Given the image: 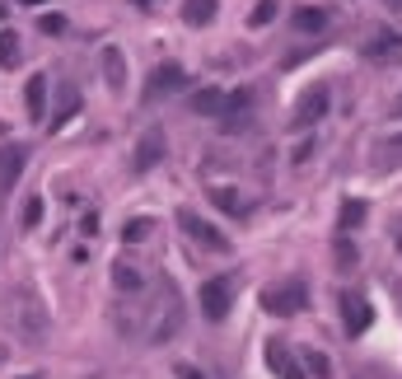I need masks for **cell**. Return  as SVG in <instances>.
<instances>
[{"mask_svg": "<svg viewBox=\"0 0 402 379\" xmlns=\"http://www.w3.org/2000/svg\"><path fill=\"white\" fill-rule=\"evenodd\" d=\"M0 324L14 328V337H19V342H28V346H38L47 337L43 304H33L23 290H5V295H0Z\"/></svg>", "mask_w": 402, "mask_h": 379, "instance_id": "1", "label": "cell"}, {"mask_svg": "<svg viewBox=\"0 0 402 379\" xmlns=\"http://www.w3.org/2000/svg\"><path fill=\"white\" fill-rule=\"evenodd\" d=\"M248 103H253V94L248 90H234V94H224V90H201L192 94V112L197 117H239V112H248Z\"/></svg>", "mask_w": 402, "mask_h": 379, "instance_id": "2", "label": "cell"}, {"mask_svg": "<svg viewBox=\"0 0 402 379\" xmlns=\"http://www.w3.org/2000/svg\"><path fill=\"white\" fill-rule=\"evenodd\" d=\"M309 304V286H304L300 277H290V281H276V286H267L262 290V309L267 314H276V319H295V314Z\"/></svg>", "mask_w": 402, "mask_h": 379, "instance_id": "3", "label": "cell"}, {"mask_svg": "<svg viewBox=\"0 0 402 379\" xmlns=\"http://www.w3.org/2000/svg\"><path fill=\"white\" fill-rule=\"evenodd\" d=\"M197 304H201V314H206L211 324L229 319V304H234V277H206L201 290H197Z\"/></svg>", "mask_w": 402, "mask_h": 379, "instance_id": "4", "label": "cell"}, {"mask_svg": "<svg viewBox=\"0 0 402 379\" xmlns=\"http://www.w3.org/2000/svg\"><path fill=\"white\" fill-rule=\"evenodd\" d=\"M178 225L188 230V239H192V244L211 248V253H229V248H234V244H229V235H220V230H215L211 220H201V215L192 211V206H183V211H178Z\"/></svg>", "mask_w": 402, "mask_h": 379, "instance_id": "5", "label": "cell"}, {"mask_svg": "<svg viewBox=\"0 0 402 379\" xmlns=\"http://www.w3.org/2000/svg\"><path fill=\"white\" fill-rule=\"evenodd\" d=\"M183 90H188V70L173 66V61H164V66H155V75H150L146 99L155 103V99H168V94H183Z\"/></svg>", "mask_w": 402, "mask_h": 379, "instance_id": "6", "label": "cell"}, {"mask_svg": "<svg viewBox=\"0 0 402 379\" xmlns=\"http://www.w3.org/2000/svg\"><path fill=\"white\" fill-rule=\"evenodd\" d=\"M327 103H332L327 85H313V90H304V94H300V103H295L290 127H313L318 117H327Z\"/></svg>", "mask_w": 402, "mask_h": 379, "instance_id": "7", "label": "cell"}, {"mask_svg": "<svg viewBox=\"0 0 402 379\" xmlns=\"http://www.w3.org/2000/svg\"><path fill=\"white\" fill-rule=\"evenodd\" d=\"M342 324H347V337H360L369 333V324H374V309H369L365 295H342Z\"/></svg>", "mask_w": 402, "mask_h": 379, "instance_id": "8", "label": "cell"}, {"mask_svg": "<svg viewBox=\"0 0 402 379\" xmlns=\"http://www.w3.org/2000/svg\"><path fill=\"white\" fill-rule=\"evenodd\" d=\"M23 169H28V150L23 145H0V192H14Z\"/></svg>", "mask_w": 402, "mask_h": 379, "instance_id": "9", "label": "cell"}, {"mask_svg": "<svg viewBox=\"0 0 402 379\" xmlns=\"http://www.w3.org/2000/svg\"><path fill=\"white\" fill-rule=\"evenodd\" d=\"M164 132H146L141 136V141H136V155H131V169L136 174H150V169L159 164V159H164Z\"/></svg>", "mask_w": 402, "mask_h": 379, "instance_id": "10", "label": "cell"}, {"mask_svg": "<svg viewBox=\"0 0 402 379\" xmlns=\"http://www.w3.org/2000/svg\"><path fill=\"white\" fill-rule=\"evenodd\" d=\"M267 365L276 379H304V365L295 361V351L286 342H267Z\"/></svg>", "mask_w": 402, "mask_h": 379, "instance_id": "11", "label": "cell"}, {"mask_svg": "<svg viewBox=\"0 0 402 379\" xmlns=\"http://www.w3.org/2000/svg\"><path fill=\"white\" fill-rule=\"evenodd\" d=\"M99 66H103L108 90L122 94V90H126V56H122V47H103V52H99Z\"/></svg>", "mask_w": 402, "mask_h": 379, "instance_id": "12", "label": "cell"}, {"mask_svg": "<svg viewBox=\"0 0 402 379\" xmlns=\"http://www.w3.org/2000/svg\"><path fill=\"white\" fill-rule=\"evenodd\" d=\"M23 108H28L33 122H43V117H47V75H33L28 85H23Z\"/></svg>", "mask_w": 402, "mask_h": 379, "instance_id": "13", "label": "cell"}, {"mask_svg": "<svg viewBox=\"0 0 402 379\" xmlns=\"http://www.w3.org/2000/svg\"><path fill=\"white\" fill-rule=\"evenodd\" d=\"M211 201L220 206V211H229V215H248V211H253V201L239 197L234 188H211Z\"/></svg>", "mask_w": 402, "mask_h": 379, "instance_id": "14", "label": "cell"}, {"mask_svg": "<svg viewBox=\"0 0 402 379\" xmlns=\"http://www.w3.org/2000/svg\"><path fill=\"white\" fill-rule=\"evenodd\" d=\"M211 19H215V0H183V23L206 28Z\"/></svg>", "mask_w": 402, "mask_h": 379, "instance_id": "15", "label": "cell"}, {"mask_svg": "<svg viewBox=\"0 0 402 379\" xmlns=\"http://www.w3.org/2000/svg\"><path fill=\"white\" fill-rule=\"evenodd\" d=\"M365 215H369V206L365 201H342V215H337V230H342V235H351V230H360V225H365Z\"/></svg>", "mask_w": 402, "mask_h": 379, "instance_id": "16", "label": "cell"}, {"mask_svg": "<svg viewBox=\"0 0 402 379\" xmlns=\"http://www.w3.org/2000/svg\"><path fill=\"white\" fill-rule=\"evenodd\" d=\"M75 108H80L75 85H61V103H56V112H52V132H56V127H66L70 117H75Z\"/></svg>", "mask_w": 402, "mask_h": 379, "instance_id": "17", "label": "cell"}, {"mask_svg": "<svg viewBox=\"0 0 402 379\" xmlns=\"http://www.w3.org/2000/svg\"><path fill=\"white\" fill-rule=\"evenodd\" d=\"M276 14H281V0H257L253 14H248V28H267Z\"/></svg>", "mask_w": 402, "mask_h": 379, "instance_id": "18", "label": "cell"}, {"mask_svg": "<svg viewBox=\"0 0 402 379\" xmlns=\"http://www.w3.org/2000/svg\"><path fill=\"white\" fill-rule=\"evenodd\" d=\"M19 56H23V52H19V38L5 28V33H0V66L14 70V66H19Z\"/></svg>", "mask_w": 402, "mask_h": 379, "instance_id": "19", "label": "cell"}, {"mask_svg": "<svg viewBox=\"0 0 402 379\" xmlns=\"http://www.w3.org/2000/svg\"><path fill=\"white\" fill-rule=\"evenodd\" d=\"M295 28H300V33H318V28H327V10H300L295 14Z\"/></svg>", "mask_w": 402, "mask_h": 379, "instance_id": "20", "label": "cell"}, {"mask_svg": "<svg viewBox=\"0 0 402 379\" xmlns=\"http://www.w3.org/2000/svg\"><path fill=\"white\" fill-rule=\"evenodd\" d=\"M304 370H309L313 379H332V356H327V351H309V356H304Z\"/></svg>", "mask_w": 402, "mask_h": 379, "instance_id": "21", "label": "cell"}, {"mask_svg": "<svg viewBox=\"0 0 402 379\" xmlns=\"http://www.w3.org/2000/svg\"><path fill=\"white\" fill-rule=\"evenodd\" d=\"M150 230H155V220H146V215H136V220H126L122 239H126V244H146V239H150Z\"/></svg>", "mask_w": 402, "mask_h": 379, "instance_id": "22", "label": "cell"}, {"mask_svg": "<svg viewBox=\"0 0 402 379\" xmlns=\"http://www.w3.org/2000/svg\"><path fill=\"white\" fill-rule=\"evenodd\" d=\"M112 281H117V290H141V272H136L131 262H117V272H112Z\"/></svg>", "mask_w": 402, "mask_h": 379, "instance_id": "23", "label": "cell"}, {"mask_svg": "<svg viewBox=\"0 0 402 379\" xmlns=\"http://www.w3.org/2000/svg\"><path fill=\"white\" fill-rule=\"evenodd\" d=\"M19 220H23V230H38V225H43V197H28V201H23Z\"/></svg>", "mask_w": 402, "mask_h": 379, "instance_id": "24", "label": "cell"}, {"mask_svg": "<svg viewBox=\"0 0 402 379\" xmlns=\"http://www.w3.org/2000/svg\"><path fill=\"white\" fill-rule=\"evenodd\" d=\"M337 267H356V244H347V239H337Z\"/></svg>", "mask_w": 402, "mask_h": 379, "instance_id": "25", "label": "cell"}, {"mask_svg": "<svg viewBox=\"0 0 402 379\" xmlns=\"http://www.w3.org/2000/svg\"><path fill=\"white\" fill-rule=\"evenodd\" d=\"M38 28H43V33H61V28H66V19H61V14H43V19H38Z\"/></svg>", "mask_w": 402, "mask_h": 379, "instance_id": "26", "label": "cell"}, {"mask_svg": "<svg viewBox=\"0 0 402 379\" xmlns=\"http://www.w3.org/2000/svg\"><path fill=\"white\" fill-rule=\"evenodd\" d=\"M178 379H201V370H192V365H178Z\"/></svg>", "mask_w": 402, "mask_h": 379, "instance_id": "27", "label": "cell"}, {"mask_svg": "<svg viewBox=\"0 0 402 379\" xmlns=\"http://www.w3.org/2000/svg\"><path fill=\"white\" fill-rule=\"evenodd\" d=\"M19 5H47V0H19Z\"/></svg>", "mask_w": 402, "mask_h": 379, "instance_id": "28", "label": "cell"}, {"mask_svg": "<svg viewBox=\"0 0 402 379\" xmlns=\"http://www.w3.org/2000/svg\"><path fill=\"white\" fill-rule=\"evenodd\" d=\"M131 5H141V10H146V5H150V0H131Z\"/></svg>", "mask_w": 402, "mask_h": 379, "instance_id": "29", "label": "cell"}, {"mask_svg": "<svg viewBox=\"0 0 402 379\" xmlns=\"http://www.w3.org/2000/svg\"><path fill=\"white\" fill-rule=\"evenodd\" d=\"M393 10H402V0H393Z\"/></svg>", "mask_w": 402, "mask_h": 379, "instance_id": "30", "label": "cell"}]
</instances>
